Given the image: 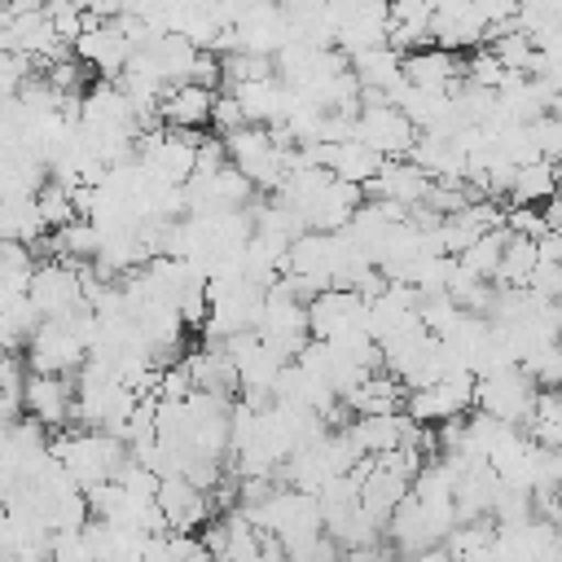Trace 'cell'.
<instances>
[{
	"label": "cell",
	"instance_id": "6da1fadb",
	"mask_svg": "<svg viewBox=\"0 0 562 562\" xmlns=\"http://www.w3.org/2000/svg\"><path fill=\"white\" fill-rule=\"evenodd\" d=\"M53 457L66 465V474L79 483V492L101 487V483H119V474L127 470L132 452L119 435L110 430H83V426H66L53 435Z\"/></svg>",
	"mask_w": 562,
	"mask_h": 562
},
{
	"label": "cell",
	"instance_id": "7a4b0ae2",
	"mask_svg": "<svg viewBox=\"0 0 562 562\" xmlns=\"http://www.w3.org/2000/svg\"><path fill=\"white\" fill-rule=\"evenodd\" d=\"M536 404H540V386L531 382L527 369H501V373H487L474 382V408L501 426L527 430L536 417Z\"/></svg>",
	"mask_w": 562,
	"mask_h": 562
},
{
	"label": "cell",
	"instance_id": "3957f363",
	"mask_svg": "<svg viewBox=\"0 0 562 562\" xmlns=\"http://www.w3.org/2000/svg\"><path fill=\"white\" fill-rule=\"evenodd\" d=\"M465 413H474V373H448L435 386L404 395V417L426 426V430H439Z\"/></svg>",
	"mask_w": 562,
	"mask_h": 562
},
{
	"label": "cell",
	"instance_id": "277c9868",
	"mask_svg": "<svg viewBox=\"0 0 562 562\" xmlns=\"http://www.w3.org/2000/svg\"><path fill=\"white\" fill-rule=\"evenodd\" d=\"M364 321H369V303L356 290H321L307 303V329L316 342H342V338L369 334Z\"/></svg>",
	"mask_w": 562,
	"mask_h": 562
},
{
	"label": "cell",
	"instance_id": "5b68a950",
	"mask_svg": "<svg viewBox=\"0 0 562 562\" xmlns=\"http://www.w3.org/2000/svg\"><path fill=\"white\" fill-rule=\"evenodd\" d=\"M31 307L40 312V321H61V316L79 312V307H83V277H79V263L40 259L35 281H31Z\"/></svg>",
	"mask_w": 562,
	"mask_h": 562
},
{
	"label": "cell",
	"instance_id": "8992f818",
	"mask_svg": "<svg viewBox=\"0 0 562 562\" xmlns=\"http://www.w3.org/2000/svg\"><path fill=\"white\" fill-rule=\"evenodd\" d=\"M83 360H88V342H83L70 325H53V321H44L40 334L31 338V347H26V364H31V373L75 378V373L83 369Z\"/></svg>",
	"mask_w": 562,
	"mask_h": 562
},
{
	"label": "cell",
	"instance_id": "52a82bcc",
	"mask_svg": "<svg viewBox=\"0 0 562 562\" xmlns=\"http://www.w3.org/2000/svg\"><path fill=\"white\" fill-rule=\"evenodd\" d=\"M417 136H422V132L404 119L400 105H369V110L356 114V140H364L369 149H378L386 162L408 158L413 145H417Z\"/></svg>",
	"mask_w": 562,
	"mask_h": 562
},
{
	"label": "cell",
	"instance_id": "ba28073f",
	"mask_svg": "<svg viewBox=\"0 0 562 562\" xmlns=\"http://www.w3.org/2000/svg\"><path fill=\"white\" fill-rule=\"evenodd\" d=\"M26 417L40 422L48 435L75 426V378H53V373H31L22 391Z\"/></svg>",
	"mask_w": 562,
	"mask_h": 562
},
{
	"label": "cell",
	"instance_id": "9c48e42d",
	"mask_svg": "<svg viewBox=\"0 0 562 562\" xmlns=\"http://www.w3.org/2000/svg\"><path fill=\"white\" fill-rule=\"evenodd\" d=\"M158 514L167 522V531L176 536H198L211 518H215V505L206 492H198L189 479H162L158 487Z\"/></svg>",
	"mask_w": 562,
	"mask_h": 562
},
{
	"label": "cell",
	"instance_id": "30bf717a",
	"mask_svg": "<svg viewBox=\"0 0 562 562\" xmlns=\"http://www.w3.org/2000/svg\"><path fill=\"white\" fill-rule=\"evenodd\" d=\"M430 189H435V180H430L413 158H395V162H386L382 176L364 189V198H369V202H391V206H400V211H422L426 198H430Z\"/></svg>",
	"mask_w": 562,
	"mask_h": 562
},
{
	"label": "cell",
	"instance_id": "8fae6325",
	"mask_svg": "<svg viewBox=\"0 0 562 562\" xmlns=\"http://www.w3.org/2000/svg\"><path fill=\"white\" fill-rule=\"evenodd\" d=\"M215 97L220 92H211V88H202V83H171L167 92H162V101H158V119H162V127H171V132H211V110H215Z\"/></svg>",
	"mask_w": 562,
	"mask_h": 562
},
{
	"label": "cell",
	"instance_id": "7c38bea8",
	"mask_svg": "<svg viewBox=\"0 0 562 562\" xmlns=\"http://www.w3.org/2000/svg\"><path fill=\"white\" fill-rule=\"evenodd\" d=\"M382 167H386V158L378 149H369L364 140H356V136H347L338 145H325V171L356 184V189H369L382 176Z\"/></svg>",
	"mask_w": 562,
	"mask_h": 562
},
{
	"label": "cell",
	"instance_id": "4fadbf2b",
	"mask_svg": "<svg viewBox=\"0 0 562 562\" xmlns=\"http://www.w3.org/2000/svg\"><path fill=\"white\" fill-rule=\"evenodd\" d=\"M22 417H26V404H22V395H9V391H0V435H4V430H13Z\"/></svg>",
	"mask_w": 562,
	"mask_h": 562
}]
</instances>
